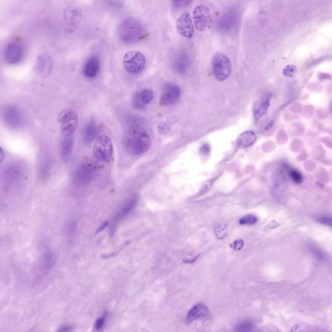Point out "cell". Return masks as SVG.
<instances>
[{
    "label": "cell",
    "instance_id": "484cf974",
    "mask_svg": "<svg viewBox=\"0 0 332 332\" xmlns=\"http://www.w3.org/2000/svg\"><path fill=\"white\" fill-rule=\"evenodd\" d=\"M255 329V325L253 322L249 321H245L238 324L236 328V331L250 332Z\"/></svg>",
    "mask_w": 332,
    "mask_h": 332
},
{
    "label": "cell",
    "instance_id": "4316f807",
    "mask_svg": "<svg viewBox=\"0 0 332 332\" xmlns=\"http://www.w3.org/2000/svg\"><path fill=\"white\" fill-rule=\"evenodd\" d=\"M257 217L255 216V215H247L243 217L240 220V225H255V224L257 223Z\"/></svg>",
    "mask_w": 332,
    "mask_h": 332
},
{
    "label": "cell",
    "instance_id": "74e56055",
    "mask_svg": "<svg viewBox=\"0 0 332 332\" xmlns=\"http://www.w3.org/2000/svg\"><path fill=\"white\" fill-rule=\"evenodd\" d=\"M209 151H210V148H209L208 145L205 144L200 148V152H201L202 154H208Z\"/></svg>",
    "mask_w": 332,
    "mask_h": 332
},
{
    "label": "cell",
    "instance_id": "3957f363",
    "mask_svg": "<svg viewBox=\"0 0 332 332\" xmlns=\"http://www.w3.org/2000/svg\"><path fill=\"white\" fill-rule=\"evenodd\" d=\"M58 121L61 124V132L63 136H71L79 124L77 114L71 109H66L59 113Z\"/></svg>",
    "mask_w": 332,
    "mask_h": 332
},
{
    "label": "cell",
    "instance_id": "603a6c76",
    "mask_svg": "<svg viewBox=\"0 0 332 332\" xmlns=\"http://www.w3.org/2000/svg\"><path fill=\"white\" fill-rule=\"evenodd\" d=\"M277 179L274 182V191L276 198H282L283 191L285 189V181L282 173L276 175Z\"/></svg>",
    "mask_w": 332,
    "mask_h": 332
},
{
    "label": "cell",
    "instance_id": "9c48e42d",
    "mask_svg": "<svg viewBox=\"0 0 332 332\" xmlns=\"http://www.w3.org/2000/svg\"><path fill=\"white\" fill-rule=\"evenodd\" d=\"M24 168L19 163H12L5 168L3 180L5 185L14 186L20 183L24 175Z\"/></svg>",
    "mask_w": 332,
    "mask_h": 332
},
{
    "label": "cell",
    "instance_id": "30bf717a",
    "mask_svg": "<svg viewBox=\"0 0 332 332\" xmlns=\"http://www.w3.org/2000/svg\"><path fill=\"white\" fill-rule=\"evenodd\" d=\"M177 30L180 35L187 39H191L193 37L194 25L189 12H183L177 19Z\"/></svg>",
    "mask_w": 332,
    "mask_h": 332
},
{
    "label": "cell",
    "instance_id": "9a60e30c",
    "mask_svg": "<svg viewBox=\"0 0 332 332\" xmlns=\"http://www.w3.org/2000/svg\"><path fill=\"white\" fill-rule=\"evenodd\" d=\"M137 200H138L137 197L133 196L128 201L125 203L120 210L116 213V216L114 217L113 219V228H111V229L112 232H114V229H115L118 223L122 221V219H124V217H126L127 215L129 214L131 210L134 208V207L136 206Z\"/></svg>",
    "mask_w": 332,
    "mask_h": 332
},
{
    "label": "cell",
    "instance_id": "277c9868",
    "mask_svg": "<svg viewBox=\"0 0 332 332\" xmlns=\"http://www.w3.org/2000/svg\"><path fill=\"white\" fill-rule=\"evenodd\" d=\"M93 153L97 161L109 162L113 154V144L111 138L105 135L99 136L95 142Z\"/></svg>",
    "mask_w": 332,
    "mask_h": 332
},
{
    "label": "cell",
    "instance_id": "cb8c5ba5",
    "mask_svg": "<svg viewBox=\"0 0 332 332\" xmlns=\"http://www.w3.org/2000/svg\"><path fill=\"white\" fill-rule=\"evenodd\" d=\"M137 96L143 105L149 104L153 99V93L149 89L143 90L140 92L137 93Z\"/></svg>",
    "mask_w": 332,
    "mask_h": 332
},
{
    "label": "cell",
    "instance_id": "6da1fadb",
    "mask_svg": "<svg viewBox=\"0 0 332 332\" xmlns=\"http://www.w3.org/2000/svg\"><path fill=\"white\" fill-rule=\"evenodd\" d=\"M149 133L137 123L131 125L125 137V145L128 151L134 155L145 153L151 146Z\"/></svg>",
    "mask_w": 332,
    "mask_h": 332
},
{
    "label": "cell",
    "instance_id": "4fadbf2b",
    "mask_svg": "<svg viewBox=\"0 0 332 332\" xmlns=\"http://www.w3.org/2000/svg\"><path fill=\"white\" fill-rule=\"evenodd\" d=\"M95 173H96V170L92 165L82 164L76 170L74 180L78 185H87L94 179Z\"/></svg>",
    "mask_w": 332,
    "mask_h": 332
},
{
    "label": "cell",
    "instance_id": "4dcf8cb0",
    "mask_svg": "<svg viewBox=\"0 0 332 332\" xmlns=\"http://www.w3.org/2000/svg\"><path fill=\"white\" fill-rule=\"evenodd\" d=\"M192 0H173V4L177 8H183L187 7Z\"/></svg>",
    "mask_w": 332,
    "mask_h": 332
},
{
    "label": "cell",
    "instance_id": "e575fe53",
    "mask_svg": "<svg viewBox=\"0 0 332 332\" xmlns=\"http://www.w3.org/2000/svg\"><path fill=\"white\" fill-rule=\"evenodd\" d=\"M317 221L319 222L321 224L323 225H325L327 226L332 225V218L331 216H327V215H324V216H321L318 217Z\"/></svg>",
    "mask_w": 332,
    "mask_h": 332
},
{
    "label": "cell",
    "instance_id": "d590c367",
    "mask_svg": "<svg viewBox=\"0 0 332 332\" xmlns=\"http://www.w3.org/2000/svg\"><path fill=\"white\" fill-rule=\"evenodd\" d=\"M109 225V221H105L104 223L102 224L98 228H97L96 231V234H98L99 233H100V232H103V230L105 229L106 228L108 227V225Z\"/></svg>",
    "mask_w": 332,
    "mask_h": 332
},
{
    "label": "cell",
    "instance_id": "f35d334b",
    "mask_svg": "<svg viewBox=\"0 0 332 332\" xmlns=\"http://www.w3.org/2000/svg\"><path fill=\"white\" fill-rule=\"evenodd\" d=\"M199 256L200 255L197 256V257H194L193 259H185L184 260L183 262L185 264H193L198 259V258L199 257Z\"/></svg>",
    "mask_w": 332,
    "mask_h": 332
},
{
    "label": "cell",
    "instance_id": "83f0119b",
    "mask_svg": "<svg viewBox=\"0 0 332 332\" xmlns=\"http://www.w3.org/2000/svg\"><path fill=\"white\" fill-rule=\"evenodd\" d=\"M289 175L292 181L296 184H300L302 182V175L299 171L295 169H291L289 170Z\"/></svg>",
    "mask_w": 332,
    "mask_h": 332
},
{
    "label": "cell",
    "instance_id": "1f68e13d",
    "mask_svg": "<svg viewBox=\"0 0 332 332\" xmlns=\"http://www.w3.org/2000/svg\"><path fill=\"white\" fill-rule=\"evenodd\" d=\"M226 230H227V228L224 227L223 225H217V227L215 228V234H216L217 238L223 239L225 238V235L227 234Z\"/></svg>",
    "mask_w": 332,
    "mask_h": 332
},
{
    "label": "cell",
    "instance_id": "ffe728a7",
    "mask_svg": "<svg viewBox=\"0 0 332 332\" xmlns=\"http://www.w3.org/2000/svg\"><path fill=\"white\" fill-rule=\"evenodd\" d=\"M190 66V60L187 54L181 52L175 57L173 62V67L179 73H185Z\"/></svg>",
    "mask_w": 332,
    "mask_h": 332
},
{
    "label": "cell",
    "instance_id": "7402d4cb",
    "mask_svg": "<svg viewBox=\"0 0 332 332\" xmlns=\"http://www.w3.org/2000/svg\"><path fill=\"white\" fill-rule=\"evenodd\" d=\"M98 127L94 122H90L86 125L83 131V139L84 142L89 143L96 138L98 134Z\"/></svg>",
    "mask_w": 332,
    "mask_h": 332
},
{
    "label": "cell",
    "instance_id": "ba28073f",
    "mask_svg": "<svg viewBox=\"0 0 332 332\" xmlns=\"http://www.w3.org/2000/svg\"><path fill=\"white\" fill-rule=\"evenodd\" d=\"M2 118L5 126L10 130H19L22 126V114L20 109L16 105L6 106L2 113Z\"/></svg>",
    "mask_w": 332,
    "mask_h": 332
},
{
    "label": "cell",
    "instance_id": "52a82bcc",
    "mask_svg": "<svg viewBox=\"0 0 332 332\" xmlns=\"http://www.w3.org/2000/svg\"><path fill=\"white\" fill-rule=\"evenodd\" d=\"M193 19L195 26L198 31L202 32L207 30L212 23L210 8L204 5L197 6L194 10Z\"/></svg>",
    "mask_w": 332,
    "mask_h": 332
},
{
    "label": "cell",
    "instance_id": "836d02e7",
    "mask_svg": "<svg viewBox=\"0 0 332 332\" xmlns=\"http://www.w3.org/2000/svg\"><path fill=\"white\" fill-rule=\"evenodd\" d=\"M243 245H244V243H243V240L239 239V240H236L231 243L230 247L234 251H238L243 248Z\"/></svg>",
    "mask_w": 332,
    "mask_h": 332
},
{
    "label": "cell",
    "instance_id": "2e32d148",
    "mask_svg": "<svg viewBox=\"0 0 332 332\" xmlns=\"http://www.w3.org/2000/svg\"><path fill=\"white\" fill-rule=\"evenodd\" d=\"M101 63L98 57H90L84 65L82 72L86 77L93 78L96 77L100 69Z\"/></svg>",
    "mask_w": 332,
    "mask_h": 332
},
{
    "label": "cell",
    "instance_id": "e0dca14e",
    "mask_svg": "<svg viewBox=\"0 0 332 332\" xmlns=\"http://www.w3.org/2000/svg\"><path fill=\"white\" fill-rule=\"evenodd\" d=\"M271 97V94L268 93V94L262 97L259 101H257V103H255V106H254L253 111L256 120H259L262 116L267 113L268 107H269Z\"/></svg>",
    "mask_w": 332,
    "mask_h": 332
},
{
    "label": "cell",
    "instance_id": "7a4b0ae2",
    "mask_svg": "<svg viewBox=\"0 0 332 332\" xmlns=\"http://www.w3.org/2000/svg\"><path fill=\"white\" fill-rule=\"evenodd\" d=\"M145 33V27L138 19L127 18L120 22L118 34L120 40L126 44L138 42Z\"/></svg>",
    "mask_w": 332,
    "mask_h": 332
},
{
    "label": "cell",
    "instance_id": "f546056e",
    "mask_svg": "<svg viewBox=\"0 0 332 332\" xmlns=\"http://www.w3.org/2000/svg\"><path fill=\"white\" fill-rule=\"evenodd\" d=\"M297 67L294 65H288L286 67H284V70H283V75L285 76V77H293L295 73L297 72Z\"/></svg>",
    "mask_w": 332,
    "mask_h": 332
},
{
    "label": "cell",
    "instance_id": "f1b7e54d",
    "mask_svg": "<svg viewBox=\"0 0 332 332\" xmlns=\"http://www.w3.org/2000/svg\"><path fill=\"white\" fill-rule=\"evenodd\" d=\"M158 131L160 134L163 135L168 134L171 131L170 124L166 122H160L158 126Z\"/></svg>",
    "mask_w": 332,
    "mask_h": 332
},
{
    "label": "cell",
    "instance_id": "8fae6325",
    "mask_svg": "<svg viewBox=\"0 0 332 332\" xmlns=\"http://www.w3.org/2000/svg\"><path fill=\"white\" fill-rule=\"evenodd\" d=\"M181 94V88L177 84L173 83L167 84L160 96V105L168 106L175 104L179 100Z\"/></svg>",
    "mask_w": 332,
    "mask_h": 332
},
{
    "label": "cell",
    "instance_id": "44dd1931",
    "mask_svg": "<svg viewBox=\"0 0 332 332\" xmlns=\"http://www.w3.org/2000/svg\"><path fill=\"white\" fill-rule=\"evenodd\" d=\"M257 140V135L253 131H246L240 135L237 139V144L239 147L246 149L251 147Z\"/></svg>",
    "mask_w": 332,
    "mask_h": 332
},
{
    "label": "cell",
    "instance_id": "ac0fdd59",
    "mask_svg": "<svg viewBox=\"0 0 332 332\" xmlns=\"http://www.w3.org/2000/svg\"><path fill=\"white\" fill-rule=\"evenodd\" d=\"M208 314V309L204 304H196L188 312L187 316L188 322H193L198 319L204 318Z\"/></svg>",
    "mask_w": 332,
    "mask_h": 332
},
{
    "label": "cell",
    "instance_id": "ab89813d",
    "mask_svg": "<svg viewBox=\"0 0 332 332\" xmlns=\"http://www.w3.org/2000/svg\"><path fill=\"white\" fill-rule=\"evenodd\" d=\"M4 159H5V153L2 148L0 147V165L3 162Z\"/></svg>",
    "mask_w": 332,
    "mask_h": 332
},
{
    "label": "cell",
    "instance_id": "5b68a950",
    "mask_svg": "<svg viewBox=\"0 0 332 332\" xmlns=\"http://www.w3.org/2000/svg\"><path fill=\"white\" fill-rule=\"evenodd\" d=\"M212 69L217 80L225 81L231 73L232 66L229 58L222 53L215 54L212 59Z\"/></svg>",
    "mask_w": 332,
    "mask_h": 332
},
{
    "label": "cell",
    "instance_id": "5bb4252c",
    "mask_svg": "<svg viewBox=\"0 0 332 332\" xmlns=\"http://www.w3.org/2000/svg\"><path fill=\"white\" fill-rule=\"evenodd\" d=\"M53 61L52 57L48 54L40 55L35 63V69L42 77H46L52 73Z\"/></svg>",
    "mask_w": 332,
    "mask_h": 332
},
{
    "label": "cell",
    "instance_id": "d6a6232c",
    "mask_svg": "<svg viewBox=\"0 0 332 332\" xmlns=\"http://www.w3.org/2000/svg\"><path fill=\"white\" fill-rule=\"evenodd\" d=\"M107 313L105 312V314H103L102 316L99 317V319H97V320L96 321V323H95L94 325L95 329L97 330H101V329H102L103 326H104L106 318H107Z\"/></svg>",
    "mask_w": 332,
    "mask_h": 332
},
{
    "label": "cell",
    "instance_id": "8992f818",
    "mask_svg": "<svg viewBox=\"0 0 332 332\" xmlns=\"http://www.w3.org/2000/svg\"><path fill=\"white\" fill-rule=\"evenodd\" d=\"M145 58L141 53L133 50L125 54L124 66L128 72L132 74L140 73L145 66Z\"/></svg>",
    "mask_w": 332,
    "mask_h": 332
},
{
    "label": "cell",
    "instance_id": "d6986e66",
    "mask_svg": "<svg viewBox=\"0 0 332 332\" xmlns=\"http://www.w3.org/2000/svg\"><path fill=\"white\" fill-rule=\"evenodd\" d=\"M74 141L71 136L65 137L61 145V156L64 162L70 159L73 151Z\"/></svg>",
    "mask_w": 332,
    "mask_h": 332
},
{
    "label": "cell",
    "instance_id": "d4e9b609",
    "mask_svg": "<svg viewBox=\"0 0 332 332\" xmlns=\"http://www.w3.org/2000/svg\"><path fill=\"white\" fill-rule=\"evenodd\" d=\"M55 264V258L52 253H46L42 260V266L45 270L50 269Z\"/></svg>",
    "mask_w": 332,
    "mask_h": 332
},
{
    "label": "cell",
    "instance_id": "7c38bea8",
    "mask_svg": "<svg viewBox=\"0 0 332 332\" xmlns=\"http://www.w3.org/2000/svg\"><path fill=\"white\" fill-rule=\"evenodd\" d=\"M4 57L7 64L16 65L19 64L23 57L22 46L18 42L14 41L10 42L5 48Z\"/></svg>",
    "mask_w": 332,
    "mask_h": 332
},
{
    "label": "cell",
    "instance_id": "8d00e7d4",
    "mask_svg": "<svg viewBox=\"0 0 332 332\" xmlns=\"http://www.w3.org/2000/svg\"><path fill=\"white\" fill-rule=\"evenodd\" d=\"M72 331V327L69 325L62 326V327H60V329L59 330V332H70Z\"/></svg>",
    "mask_w": 332,
    "mask_h": 332
}]
</instances>
